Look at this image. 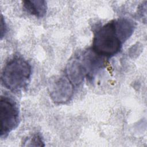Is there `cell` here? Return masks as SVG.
<instances>
[{
	"instance_id": "obj_5",
	"label": "cell",
	"mask_w": 147,
	"mask_h": 147,
	"mask_svg": "<svg viewBox=\"0 0 147 147\" xmlns=\"http://www.w3.org/2000/svg\"><path fill=\"white\" fill-rule=\"evenodd\" d=\"M67 77L74 86L80 85L87 76V71L84 63L79 60L74 59L69 62L66 68Z\"/></svg>"
},
{
	"instance_id": "obj_3",
	"label": "cell",
	"mask_w": 147,
	"mask_h": 147,
	"mask_svg": "<svg viewBox=\"0 0 147 147\" xmlns=\"http://www.w3.org/2000/svg\"><path fill=\"white\" fill-rule=\"evenodd\" d=\"M19 119V110L16 103L6 96H1L0 99L1 137H5L16 128L18 125Z\"/></svg>"
},
{
	"instance_id": "obj_2",
	"label": "cell",
	"mask_w": 147,
	"mask_h": 147,
	"mask_svg": "<svg viewBox=\"0 0 147 147\" xmlns=\"http://www.w3.org/2000/svg\"><path fill=\"white\" fill-rule=\"evenodd\" d=\"M31 66L22 58L10 60L4 66L1 74L2 85L13 92H18L26 87L31 76Z\"/></svg>"
},
{
	"instance_id": "obj_7",
	"label": "cell",
	"mask_w": 147,
	"mask_h": 147,
	"mask_svg": "<svg viewBox=\"0 0 147 147\" xmlns=\"http://www.w3.org/2000/svg\"><path fill=\"white\" fill-rule=\"evenodd\" d=\"M115 21L117 32L121 40L124 42L133 34L136 27L135 23L126 18H121Z\"/></svg>"
},
{
	"instance_id": "obj_8",
	"label": "cell",
	"mask_w": 147,
	"mask_h": 147,
	"mask_svg": "<svg viewBox=\"0 0 147 147\" xmlns=\"http://www.w3.org/2000/svg\"><path fill=\"white\" fill-rule=\"evenodd\" d=\"M27 143L25 146H44L45 144L42 139V137L39 133H36L33 134L30 138H28L26 141Z\"/></svg>"
},
{
	"instance_id": "obj_1",
	"label": "cell",
	"mask_w": 147,
	"mask_h": 147,
	"mask_svg": "<svg viewBox=\"0 0 147 147\" xmlns=\"http://www.w3.org/2000/svg\"><path fill=\"white\" fill-rule=\"evenodd\" d=\"M123 43L117 30L115 21L111 20L95 32L92 51L100 57H111L120 51Z\"/></svg>"
},
{
	"instance_id": "obj_6",
	"label": "cell",
	"mask_w": 147,
	"mask_h": 147,
	"mask_svg": "<svg viewBox=\"0 0 147 147\" xmlns=\"http://www.w3.org/2000/svg\"><path fill=\"white\" fill-rule=\"evenodd\" d=\"M22 5L28 13L38 18L43 17L47 11V2L43 0L24 1Z\"/></svg>"
},
{
	"instance_id": "obj_9",
	"label": "cell",
	"mask_w": 147,
	"mask_h": 147,
	"mask_svg": "<svg viewBox=\"0 0 147 147\" xmlns=\"http://www.w3.org/2000/svg\"><path fill=\"white\" fill-rule=\"evenodd\" d=\"M7 31V26L5 20L3 19V16L1 14V38L2 39L5 35Z\"/></svg>"
},
{
	"instance_id": "obj_4",
	"label": "cell",
	"mask_w": 147,
	"mask_h": 147,
	"mask_svg": "<svg viewBox=\"0 0 147 147\" xmlns=\"http://www.w3.org/2000/svg\"><path fill=\"white\" fill-rule=\"evenodd\" d=\"M74 86L67 76H55L48 84V90L52 100L64 104L69 101L74 94Z\"/></svg>"
}]
</instances>
